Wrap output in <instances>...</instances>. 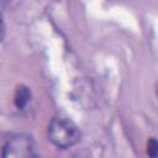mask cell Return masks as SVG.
Segmentation results:
<instances>
[{"label":"cell","mask_w":158,"mask_h":158,"mask_svg":"<svg viewBox=\"0 0 158 158\" xmlns=\"http://www.w3.org/2000/svg\"><path fill=\"white\" fill-rule=\"evenodd\" d=\"M30 99H31V91H30V89L27 86H25V85L17 86V89L15 91V98H14L15 106L19 110H21V109H23L28 104Z\"/></svg>","instance_id":"3"},{"label":"cell","mask_w":158,"mask_h":158,"mask_svg":"<svg viewBox=\"0 0 158 158\" xmlns=\"http://www.w3.org/2000/svg\"><path fill=\"white\" fill-rule=\"evenodd\" d=\"M47 135L58 148H69L80 141L79 127L65 116H54L48 125Z\"/></svg>","instance_id":"1"},{"label":"cell","mask_w":158,"mask_h":158,"mask_svg":"<svg viewBox=\"0 0 158 158\" xmlns=\"http://www.w3.org/2000/svg\"><path fill=\"white\" fill-rule=\"evenodd\" d=\"M147 153L151 158H157V153H158V143L156 141L154 137H152L148 143H147Z\"/></svg>","instance_id":"4"},{"label":"cell","mask_w":158,"mask_h":158,"mask_svg":"<svg viewBox=\"0 0 158 158\" xmlns=\"http://www.w3.org/2000/svg\"><path fill=\"white\" fill-rule=\"evenodd\" d=\"M4 33H5V27H4V20H2V15L0 12V42L4 38Z\"/></svg>","instance_id":"5"},{"label":"cell","mask_w":158,"mask_h":158,"mask_svg":"<svg viewBox=\"0 0 158 158\" xmlns=\"http://www.w3.org/2000/svg\"><path fill=\"white\" fill-rule=\"evenodd\" d=\"M2 158H33L35 143L31 136L21 133L11 137L2 147Z\"/></svg>","instance_id":"2"}]
</instances>
